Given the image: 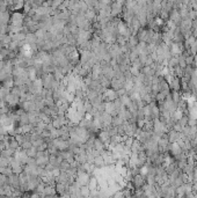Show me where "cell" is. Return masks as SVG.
<instances>
[{"label": "cell", "instance_id": "25", "mask_svg": "<svg viewBox=\"0 0 197 198\" xmlns=\"http://www.w3.org/2000/svg\"><path fill=\"white\" fill-rule=\"evenodd\" d=\"M37 151H38V150H37V147H35V146H31L30 148L26 150V152H27V154H28L29 158H36Z\"/></svg>", "mask_w": 197, "mask_h": 198}, {"label": "cell", "instance_id": "29", "mask_svg": "<svg viewBox=\"0 0 197 198\" xmlns=\"http://www.w3.org/2000/svg\"><path fill=\"white\" fill-rule=\"evenodd\" d=\"M188 121H189V117L187 116V115H183L179 121H176L181 126H185V125H188Z\"/></svg>", "mask_w": 197, "mask_h": 198}, {"label": "cell", "instance_id": "7", "mask_svg": "<svg viewBox=\"0 0 197 198\" xmlns=\"http://www.w3.org/2000/svg\"><path fill=\"white\" fill-rule=\"evenodd\" d=\"M101 117H102V123H103V130H107L113 123V116L108 114L107 111H103Z\"/></svg>", "mask_w": 197, "mask_h": 198}, {"label": "cell", "instance_id": "1", "mask_svg": "<svg viewBox=\"0 0 197 198\" xmlns=\"http://www.w3.org/2000/svg\"><path fill=\"white\" fill-rule=\"evenodd\" d=\"M25 13H20V12H13L11 14V25L12 26H15V27H23V23H25Z\"/></svg>", "mask_w": 197, "mask_h": 198}, {"label": "cell", "instance_id": "38", "mask_svg": "<svg viewBox=\"0 0 197 198\" xmlns=\"http://www.w3.org/2000/svg\"><path fill=\"white\" fill-rule=\"evenodd\" d=\"M60 168H58V167H55L53 168V170H52V175L55 176V177H58L59 176V174H60Z\"/></svg>", "mask_w": 197, "mask_h": 198}, {"label": "cell", "instance_id": "17", "mask_svg": "<svg viewBox=\"0 0 197 198\" xmlns=\"http://www.w3.org/2000/svg\"><path fill=\"white\" fill-rule=\"evenodd\" d=\"M11 93V88H7L5 86H1L0 87V100H3L6 102V98L8 96V94Z\"/></svg>", "mask_w": 197, "mask_h": 198}, {"label": "cell", "instance_id": "28", "mask_svg": "<svg viewBox=\"0 0 197 198\" xmlns=\"http://www.w3.org/2000/svg\"><path fill=\"white\" fill-rule=\"evenodd\" d=\"M80 191H81V196H82V197H89L90 190L88 189V186H87V185H82V186H80Z\"/></svg>", "mask_w": 197, "mask_h": 198}, {"label": "cell", "instance_id": "22", "mask_svg": "<svg viewBox=\"0 0 197 198\" xmlns=\"http://www.w3.org/2000/svg\"><path fill=\"white\" fill-rule=\"evenodd\" d=\"M25 3H26V0H14V6H13L12 11H19V10L23 8Z\"/></svg>", "mask_w": 197, "mask_h": 198}, {"label": "cell", "instance_id": "15", "mask_svg": "<svg viewBox=\"0 0 197 198\" xmlns=\"http://www.w3.org/2000/svg\"><path fill=\"white\" fill-rule=\"evenodd\" d=\"M106 148H108V147L105 145V143H103L101 139H99V138L96 137L95 140H94V150H96V151H99L100 153H102Z\"/></svg>", "mask_w": 197, "mask_h": 198}, {"label": "cell", "instance_id": "5", "mask_svg": "<svg viewBox=\"0 0 197 198\" xmlns=\"http://www.w3.org/2000/svg\"><path fill=\"white\" fill-rule=\"evenodd\" d=\"M110 8H111V16H117V15H120V14H122V12H123V10H124V6H123V3H121V1H115L110 5Z\"/></svg>", "mask_w": 197, "mask_h": 198}, {"label": "cell", "instance_id": "36", "mask_svg": "<svg viewBox=\"0 0 197 198\" xmlns=\"http://www.w3.org/2000/svg\"><path fill=\"white\" fill-rule=\"evenodd\" d=\"M194 57H195V56H192V55H188V56L184 58L185 64H187V65H192V63H194Z\"/></svg>", "mask_w": 197, "mask_h": 198}, {"label": "cell", "instance_id": "3", "mask_svg": "<svg viewBox=\"0 0 197 198\" xmlns=\"http://www.w3.org/2000/svg\"><path fill=\"white\" fill-rule=\"evenodd\" d=\"M130 182L135 189H142L144 186V184L146 183V178L142 174H136L135 176H132Z\"/></svg>", "mask_w": 197, "mask_h": 198}, {"label": "cell", "instance_id": "11", "mask_svg": "<svg viewBox=\"0 0 197 198\" xmlns=\"http://www.w3.org/2000/svg\"><path fill=\"white\" fill-rule=\"evenodd\" d=\"M105 111H107L108 114H110L113 117H114V116H116V115L118 114V113H117V110H116V108H115L114 101H108V102H106Z\"/></svg>", "mask_w": 197, "mask_h": 198}, {"label": "cell", "instance_id": "33", "mask_svg": "<svg viewBox=\"0 0 197 198\" xmlns=\"http://www.w3.org/2000/svg\"><path fill=\"white\" fill-rule=\"evenodd\" d=\"M129 70H130V72H131V74H132L133 76H137V75L140 73V71H142L140 68H138V67H136V66H132V65L130 66Z\"/></svg>", "mask_w": 197, "mask_h": 198}, {"label": "cell", "instance_id": "31", "mask_svg": "<svg viewBox=\"0 0 197 198\" xmlns=\"http://www.w3.org/2000/svg\"><path fill=\"white\" fill-rule=\"evenodd\" d=\"M70 167H71V163H70L67 160H63V161L60 162V166H59L60 170H67Z\"/></svg>", "mask_w": 197, "mask_h": 198}, {"label": "cell", "instance_id": "18", "mask_svg": "<svg viewBox=\"0 0 197 198\" xmlns=\"http://www.w3.org/2000/svg\"><path fill=\"white\" fill-rule=\"evenodd\" d=\"M37 37L35 35V33H28L26 34V38H25V44H33L36 43Z\"/></svg>", "mask_w": 197, "mask_h": 198}, {"label": "cell", "instance_id": "30", "mask_svg": "<svg viewBox=\"0 0 197 198\" xmlns=\"http://www.w3.org/2000/svg\"><path fill=\"white\" fill-rule=\"evenodd\" d=\"M11 94L16 95V96H21V94H23V93L21 91V89H20L19 86H14V87L11 88Z\"/></svg>", "mask_w": 197, "mask_h": 198}, {"label": "cell", "instance_id": "20", "mask_svg": "<svg viewBox=\"0 0 197 198\" xmlns=\"http://www.w3.org/2000/svg\"><path fill=\"white\" fill-rule=\"evenodd\" d=\"M179 65V56H172L169 59H168V63H167V67L168 68H174Z\"/></svg>", "mask_w": 197, "mask_h": 198}, {"label": "cell", "instance_id": "24", "mask_svg": "<svg viewBox=\"0 0 197 198\" xmlns=\"http://www.w3.org/2000/svg\"><path fill=\"white\" fill-rule=\"evenodd\" d=\"M123 122H124V119H123L121 116L116 115V116L113 117V123H111V125H113V126H120V125L123 124Z\"/></svg>", "mask_w": 197, "mask_h": 198}, {"label": "cell", "instance_id": "19", "mask_svg": "<svg viewBox=\"0 0 197 198\" xmlns=\"http://www.w3.org/2000/svg\"><path fill=\"white\" fill-rule=\"evenodd\" d=\"M14 154H15V151L10 148V147L4 148L1 152H0V156L1 158H12V156H14Z\"/></svg>", "mask_w": 197, "mask_h": 198}, {"label": "cell", "instance_id": "16", "mask_svg": "<svg viewBox=\"0 0 197 198\" xmlns=\"http://www.w3.org/2000/svg\"><path fill=\"white\" fill-rule=\"evenodd\" d=\"M93 163H94V166H95L96 168H102V167H105V166H106V162H105V160H103V158H102V155H101V154L94 158Z\"/></svg>", "mask_w": 197, "mask_h": 198}, {"label": "cell", "instance_id": "12", "mask_svg": "<svg viewBox=\"0 0 197 198\" xmlns=\"http://www.w3.org/2000/svg\"><path fill=\"white\" fill-rule=\"evenodd\" d=\"M124 81H125V80L120 79V78H113L111 81H110V87H111L113 89H115V90H118L120 88L123 87Z\"/></svg>", "mask_w": 197, "mask_h": 198}, {"label": "cell", "instance_id": "26", "mask_svg": "<svg viewBox=\"0 0 197 198\" xmlns=\"http://www.w3.org/2000/svg\"><path fill=\"white\" fill-rule=\"evenodd\" d=\"M19 123L20 125H25V124H28L29 123V117H28V113H25L23 115L20 116V119H19Z\"/></svg>", "mask_w": 197, "mask_h": 198}, {"label": "cell", "instance_id": "23", "mask_svg": "<svg viewBox=\"0 0 197 198\" xmlns=\"http://www.w3.org/2000/svg\"><path fill=\"white\" fill-rule=\"evenodd\" d=\"M0 83H1V86H5L7 88H12V87H14V79H13V76H10Z\"/></svg>", "mask_w": 197, "mask_h": 198}, {"label": "cell", "instance_id": "13", "mask_svg": "<svg viewBox=\"0 0 197 198\" xmlns=\"http://www.w3.org/2000/svg\"><path fill=\"white\" fill-rule=\"evenodd\" d=\"M168 140H169V143H176L180 138H181V132H177V131H175V130H169L168 132Z\"/></svg>", "mask_w": 197, "mask_h": 198}, {"label": "cell", "instance_id": "6", "mask_svg": "<svg viewBox=\"0 0 197 198\" xmlns=\"http://www.w3.org/2000/svg\"><path fill=\"white\" fill-rule=\"evenodd\" d=\"M97 138L99 139H101L103 143H105V145L108 147L109 146V144H110V140H111V136H110V133L108 132V130H100L97 132Z\"/></svg>", "mask_w": 197, "mask_h": 198}, {"label": "cell", "instance_id": "35", "mask_svg": "<svg viewBox=\"0 0 197 198\" xmlns=\"http://www.w3.org/2000/svg\"><path fill=\"white\" fill-rule=\"evenodd\" d=\"M44 102H45V106L47 107H51V106L55 104V100H53L52 97H45L44 98Z\"/></svg>", "mask_w": 197, "mask_h": 198}, {"label": "cell", "instance_id": "10", "mask_svg": "<svg viewBox=\"0 0 197 198\" xmlns=\"http://www.w3.org/2000/svg\"><path fill=\"white\" fill-rule=\"evenodd\" d=\"M87 186H88V189H89L90 191L100 189V185H99V180H97V177H96L95 175H92V176H90V178H89V182H88Z\"/></svg>", "mask_w": 197, "mask_h": 198}, {"label": "cell", "instance_id": "21", "mask_svg": "<svg viewBox=\"0 0 197 198\" xmlns=\"http://www.w3.org/2000/svg\"><path fill=\"white\" fill-rule=\"evenodd\" d=\"M139 43V41H138V38H137V36L136 35H131L130 36V38L128 40V45H129V48L132 50L137 44Z\"/></svg>", "mask_w": 197, "mask_h": 198}, {"label": "cell", "instance_id": "4", "mask_svg": "<svg viewBox=\"0 0 197 198\" xmlns=\"http://www.w3.org/2000/svg\"><path fill=\"white\" fill-rule=\"evenodd\" d=\"M102 96H103V100H105V102H108V101H114V100H116V98L118 97V95H117V91H116L115 89H113L111 87H110V88H107V89L103 91Z\"/></svg>", "mask_w": 197, "mask_h": 198}, {"label": "cell", "instance_id": "37", "mask_svg": "<svg viewBox=\"0 0 197 198\" xmlns=\"http://www.w3.org/2000/svg\"><path fill=\"white\" fill-rule=\"evenodd\" d=\"M182 129H183V126H181L177 122H175V123H174V125H173V130H175V131H177V132H181V131H182Z\"/></svg>", "mask_w": 197, "mask_h": 198}, {"label": "cell", "instance_id": "8", "mask_svg": "<svg viewBox=\"0 0 197 198\" xmlns=\"http://www.w3.org/2000/svg\"><path fill=\"white\" fill-rule=\"evenodd\" d=\"M8 184L12 188H20V178H19V174L13 173L12 175L8 176Z\"/></svg>", "mask_w": 197, "mask_h": 198}, {"label": "cell", "instance_id": "14", "mask_svg": "<svg viewBox=\"0 0 197 198\" xmlns=\"http://www.w3.org/2000/svg\"><path fill=\"white\" fill-rule=\"evenodd\" d=\"M68 186L70 185H67L66 183H62V182H56V185H55L58 196H63V193L68 190Z\"/></svg>", "mask_w": 197, "mask_h": 198}, {"label": "cell", "instance_id": "9", "mask_svg": "<svg viewBox=\"0 0 197 198\" xmlns=\"http://www.w3.org/2000/svg\"><path fill=\"white\" fill-rule=\"evenodd\" d=\"M0 125H3V126L8 129V128L13 126V121L11 119V117L7 114H4V115L0 116Z\"/></svg>", "mask_w": 197, "mask_h": 198}, {"label": "cell", "instance_id": "2", "mask_svg": "<svg viewBox=\"0 0 197 198\" xmlns=\"http://www.w3.org/2000/svg\"><path fill=\"white\" fill-rule=\"evenodd\" d=\"M90 176H92V175H90L89 173L85 171V170H78V173H77V177H75V182H77L80 186H82V185H87V184H88V182H89Z\"/></svg>", "mask_w": 197, "mask_h": 198}, {"label": "cell", "instance_id": "27", "mask_svg": "<svg viewBox=\"0 0 197 198\" xmlns=\"http://www.w3.org/2000/svg\"><path fill=\"white\" fill-rule=\"evenodd\" d=\"M175 191H176V197H184L185 196V189H184L183 184L180 185V186H177Z\"/></svg>", "mask_w": 197, "mask_h": 198}, {"label": "cell", "instance_id": "34", "mask_svg": "<svg viewBox=\"0 0 197 198\" xmlns=\"http://www.w3.org/2000/svg\"><path fill=\"white\" fill-rule=\"evenodd\" d=\"M31 146H33L31 140H25V141L21 144V148H23V150H28V148H30Z\"/></svg>", "mask_w": 197, "mask_h": 198}, {"label": "cell", "instance_id": "32", "mask_svg": "<svg viewBox=\"0 0 197 198\" xmlns=\"http://www.w3.org/2000/svg\"><path fill=\"white\" fill-rule=\"evenodd\" d=\"M176 162H177V168H180V169H183V168L185 167V165L188 163V160H187V158H184V159L177 160Z\"/></svg>", "mask_w": 197, "mask_h": 198}]
</instances>
